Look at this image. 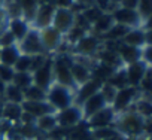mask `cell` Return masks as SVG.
I'll list each match as a JSON object with an SVG mask.
<instances>
[{
  "label": "cell",
  "mask_w": 152,
  "mask_h": 140,
  "mask_svg": "<svg viewBox=\"0 0 152 140\" xmlns=\"http://www.w3.org/2000/svg\"><path fill=\"white\" fill-rule=\"evenodd\" d=\"M23 116V107L21 104H15V103H8L3 101V107H2V119L12 124L14 127H17L21 121Z\"/></svg>",
  "instance_id": "cell-21"
},
{
  "label": "cell",
  "mask_w": 152,
  "mask_h": 140,
  "mask_svg": "<svg viewBox=\"0 0 152 140\" xmlns=\"http://www.w3.org/2000/svg\"><path fill=\"white\" fill-rule=\"evenodd\" d=\"M20 55H21V51H20L17 43L11 45V46L0 48V64L8 66V67H14V64L17 63Z\"/></svg>",
  "instance_id": "cell-24"
},
{
  "label": "cell",
  "mask_w": 152,
  "mask_h": 140,
  "mask_svg": "<svg viewBox=\"0 0 152 140\" xmlns=\"http://www.w3.org/2000/svg\"><path fill=\"white\" fill-rule=\"evenodd\" d=\"M149 69H151V66L145 61H137V63H133L130 66H125V75H127L128 85L139 88L142 79L145 78V75L148 73Z\"/></svg>",
  "instance_id": "cell-14"
},
{
  "label": "cell",
  "mask_w": 152,
  "mask_h": 140,
  "mask_svg": "<svg viewBox=\"0 0 152 140\" xmlns=\"http://www.w3.org/2000/svg\"><path fill=\"white\" fill-rule=\"evenodd\" d=\"M75 3H79V5H84V6H90L94 3V0H75Z\"/></svg>",
  "instance_id": "cell-36"
},
{
  "label": "cell",
  "mask_w": 152,
  "mask_h": 140,
  "mask_svg": "<svg viewBox=\"0 0 152 140\" xmlns=\"http://www.w3.org/2000/svg\"><path fill=\"white\" fill-rule=\"evenodd\" d=\"M136 11L140 15V18L143 20V23L146 26H149L151 17H152V0H139V5H137Z\"/></svg>",
  "instance_id": "cell-29"
},
{
  "label": "cell",
  "mask_w": 152,
  "mask_h": 140,
  "mask_svg": "<svg viewBox=\"0 0 152 140\" xmlns=\"http://www.w3.org/2000/svg\"><path fill=\"white\" fill-rule=\"evenodd\" d=\"M14 75H15V72H14L12 67H8V66L0 64V81H3L5 84H11Z\"/></svg>",
  "instance_id": "cell-33"
},
{
  "label": "cell",
  "mask_w": 152,
  "mask_h": 140,
  "mask_svg": "<svg viewBox=\"0 0 152 140\" xmlns=\"http://www.w3.org/2000/svg\"><path fill=\"white\" fill-rule=\"evenodd\" d=\"M110 14L113 17V21L116 24L124 26V27H128V28H140V27L151 28L149 26H146L143 23V20L140 18V15L134 9H125V8H121V6H115Z\"/></svg>",
  "instance_id": "cell-6"
},
{
  "label": "cell",
  "mask_w": 152,
  "mask_h": 140,
  "mask_svg": "<svg viewBox=\"0 0 152 140\" xmlns=\"http://www.w3.org/2000/svg\"><path fill=\"white\" fill-rule=\"evenodd\" d=\"M54 11H55L54 5H39L37 11H36V15H34L33 21H31V27H34L37 30L49 27L51 23H52Z\"/></svg>",
  "instance_id": "cell-17"
},
{
  "label": "cell",
  "mask_w": 152,
  "mask_h": 140,
  "mask_svg": "<svg viewBox=\"0 0 152 140\" xmlns=\"http://www.w3.org/2000/svg\"><path fill=\"white\" fill-rule=\"evenodd\" d=\"M102 45H103L102 39L93 34L91 31H88L75 45L70 46V55L75 58H82V60H94Z\"/></svg>",
  "instance_id": "cell-2"
},
{
  "label": "cell",
  "mask_w": 152,
  "mask_h": 140,
  "mask_svg": "<svg viewBox=\"0 0 152 140\" xmlns=\"http://www.w3.org/2000/svg\"><path fill=\"white\" fill-rule=\"evenodd\" d=\"M46 103L54 109V112H60L75 104V91L54 82L46 91Z\"/></svg>",
  "instance_id": "cell-3"
},
{
  "label": "cell",
  "mask_w": 152,
  "mask_h": 140,
  "mask_svg": "<svg viewBox=\"0 0 152 140\" xmlns=\"http://www.w3.org/2000/svg\"><path fill=\"white\" fill-rule=\"evenodd\" d=\"M116 54L121 60V64L125 67V66H130L133 63H137V61H143L142 60V55H143V48H136V46H130V45H124L122 42L119 43L118 49H116Z\"/></svg>",
  "instance_id": "cell-16"
},
{
  "label": "cell",
  "mask_w": 152,
  "mask_h": 140,
  "mask_svg": "<svg viewBox=\"0 0 152 140\" xmlns=\"http://www.w3.org/2000/svg\"><path fill=\"white\" fill-rule=\"evenodd\" d=\"M75 20H76V14L72 9L55 8L51 27H54L57 31H60L63 36H66L75 27Z\"/></svg>",
  "instance_id": "cell-9"
},
{
  "label": "cell",
  "mask_w": 152,
  "mask_h": 140,
  "mask_svg": "<svg viewBox=\"0 0 152 140\" xmlns=\"http://www.w3.org/2000/svg\"><path fill=\"white\" fill-rule=\"evenodd\" d=\"M33 78V85L48 91V88L54 84V57H48L45 64L39 67L37 70L31 73Z\"/></svg>",
  "instance_id": "cell-10"
},
{
  "label": "cell",
  "mask_w": 152,
  "mask_h": 140,
  "mask_svg": "<svg viewBox=\"0 0 152 140\" xmlns=\"http://www.w3.org/2000/svg\"><path fill=\"white\" fill-rule=\"evenodd\" d=\"M39 34H40L43 49L48 55H55L61 51L63 43H64V36L60 31H57L54 27H51V26L45 27V28L39 30Z\"/></svg>",
  "instance_id": "cell-8"
},
{
  "label": "cell",
  "mask_w": 152,
  "mask_h": 140,
  "mask_svg": "<svg viewBox=\"0 0 152 140\" xmlns=\"http://www.w3.org/2000/svg\"><path fill=\"white\" fill-rule=\"evenodd\" d=\"M103 14H104V12H102V11H100L99 8H96L94 5L87 6V8L81 12V15H82V17L85 18V21L90 24V28H91V26H93V24H94V23L103 15Z\"/></svg>",
  "instance_id": "cell-30"
},
{
  "label": "cell",
  "mask_w": 152,
  "mask_h": 140,
  "mask_svg": "<svg viewBox=\"0 0 152 140\" xmlns=\"http://www.w3.org/2000/svg\"><path fill=\"white\" fill-rule=\"evenodd\" d=\"M102 85H103V84H100L99 81L90 79V81L85 82L84 85L78 87V88H76V91H75V104L81 106L87 98H90L93 94H96V93L100 90Z\"/></svg>",
  "instance_id": "cell-18"
},
{
  "label": "cell",
  "mask_w": 152,
  "mask_h": 140,
  "mask_svg": "<svg viewBox=\"0 0 152 140\" xmlns=\"http://www.w3.org/2000/svg\"><path fill=\"white\" fill-rule=\"evenodd\" d=\"M149 124L151 119L146 121L133 109H130L127 112L116 115L113 128L127 140H137L149 136Z\"/></svg>",
  "instance_id": "cell-1"
},
{
  "label": "cell",
  "mask_w": 152,
  "mask_h": 140,
  "mask_svg": "<svg viewBox=\"0 0 152 140\" xmlns=\"http://www.w3.org/2000/svg\"><path fill=\"white\" fill-rule=\"evenodd\" d=\"M91 61L93 60H82V58L73 57V63L70 66V73H72L76 88L84 85L90 79H93L91 78Z\"/></svg>",
  "instance_id": "cell-12"
},
{
  "label": "cell",
  "mask_w": 152,
  "mask_h": 140,
  "mask_svg": "<svg viewBox=\"0 0 152 140\" xmlns=\"http://www.w3.org/2000/svg\"><path fill=\"white\" fill-rule=\"evenodd\" d=\"M6 85L8 84H5L3 81H0V98L3 100V96H5V90H6Z\"/></svg>",
  "instance_id": "cell-37"
},
{
  "label": "cell",
  "mask_w": 152,
  "mask_h": 140,
  "mask_svg": "<svg viewBox=\"0 0 152 140\" xmlns=\"http://www.w3.org/2000/svg\"><path fill=\"white\" fill-rule=\"evenodd\" d=\"M34 128L37 130V133L40 136H45L46 137L48 134H51L55 128H58L55 113H46V115H42V116L36 118Z\"/></svg>",
  "instance_id": "cell-20"
},
{
  "label": "cell",
  "mask_w": 152,
  "mask_h": 140,
  "mask_svg": "<svg viewBox=\"0 0 152 140\" xmlns=\"http://www.w3.org/2000/svg\"><path fill=\"white\" fill-rule=\"evenodd\" d=\"M137 5H139V0H119V3L116 6H121V8H125V9H137Z\"/></svg>",
  "instance_id": "cell-34"
},
{
  "label": "cell",
  "mask_w": 152,
  "mask_h": 140,
  "mask_svg": "<svg viewBox=\"0 0 152 140\" xmlns=\"http://www.w3.org/2000/svg\"><path fill=\"white\" fill-rule=\"evenodd\" d=\"M116 119V113L110 106H106L104 109H102L100 112H97L96 115H93L91 118H88L85 122L87 128L90 131L94 130H100V128H107V127H113Z\"/></svg>",
  "instance_id": "cell-11"
},
{
  "label": "cell",
  "mask_w": 152,
  "mask_h": 140,
  "mask_svg": "<svg viewBox=\"0 0 152 140\" xmlns=\"http://www.w3.org/2000/svg\"><path fill=\"white\" fill-rule=\"evenodd\" d=\"M21 107H23V112L31 115L33 118H39L46 113H55L54 109L46 101H23Z\"/></svg>",
  "instance_id": "cell-22"
},
{
  "label": "cell",
  "mask_w": 152,
  "mask_h": 140,
  "mask_svg": "<svg viewBox=\"0 0 152 140\" xmlns=\"http://www.w3.org/2000/svg\"><path fill=\"white\" fill-rule=\"evenodd\" d=\"M55 116H57L58 128L66 130V131L78 127L79 124L84 122V115H82L81 106H78V104H72L60 112H55Z\"/></svg>",
  "instance_id": "cell-5"
},
{
  "label": "cell",
  "mask_w": 152,
  "mask_h": 140,
  "mask_svg": "<svg viewBox=\"0 0 152 140\" xmlns=\"http://www.w3.org/2000/svg\"><path fill=\"white\" fill-rule=\"evenodd\" d=\"M6 28L14 34V37H15V40L18 43V42H21L26 37V34L28 33L31 26H30L28 21H26L23 17H20V18H8Z\"/></svg>",
  "instance_id": "cell-19"
},
{
  "label": "cell",
  "mask_w": 152,
  "mask_h": 140,
  "mask_svg": "<svg viewBox=\"0 0 152 140\" xmlns=\"http://www.w3.org/2000/svg\"><path fill=\"white\" fill-rule=\"evenodd\" d=\"M121 42L124 45H130L136 48H143L146 45H151V28H145V27L130 28Z\"/></svg>",
  "instance_id": "cell-13"
},
{
  "label": "cell",
  "mask_w": 152,
  "mask_h": 140,
  "mask_svg": "<svg viewBox=\"0 0 152 140\" xmlns=\"http://www.w3.org/2000/svg\"><path fill=\"white\" fill-rule=\"evenodd\" d=\"M106 106H109L104 100V97L102 96L100 90L93 94L90 98H87L82 104H81V110H82V115H84V121H87L88 118H91L93 115H96L97 112H100L102 109H104Z\"/></svg>",
  "instance_id": "cell-15"
},
{
  "label": "cell",
  "mask_w": 152,
  "mask_h": 140,
  "mask_svg": "<svg viewBox=\"0 0 152 140\" xmlns=\"http://www.w3.org/2000/svg\"><path fill=\"white\" fill-rule=\"evenodd\" d=\"M30 67H31V57L21 54L12 69L14 72H30Z\"/></svg>",
  "instance_id": "cell-31"
},
{
  "label": "cell",
  "mask_w": 152,
  "mask_h": 140,
  "mask_svg": "<svg viewBox=\"0 0 152 140\" xmlns=\"http://www.w3.org/2000/svg\"><path fill=\"white\" fill-rule=\"evenodd\" d=\"M115 24V21H113V17H112V14H103L93 26H91V28H90V31L93 33V34H96L97 37H103L110 28H112V26Z\"/></svg>",
  "instance_id": "cell-23"
},
{
  "label": "cell",
  "mask_w": 152,
  "mask_h": 140,
  "mask_svg": "<svg viewBox=\"0 0 152 140\" xmlns=\"http://www.w3.org/2000/svg\"><path fill=\"white\" fill-rule=\"evenodd\" d=\"M3 101L15 103V104H23V101H24V93L20 88H17L15 85L8 84L6 85V90H5V96H3Z\"/></svg>",
  "instance_id": "cell-25"
},
{
  "label": "cell",
  "mask_w": 152,
  "mask_h": 140,
  "mask_svg": "<svg viewBox=\"0 0 152 140\" xmlns=\"http://www.w3.org/2000/svg\"><path fill=\"white\" fill-rule=\"evenodd\" d=\"M21 54L24 55H48L43 49V45H42V40H40V34H39V30L31 27L28 30V33L26 34V37L17 43Z\"/></svg>",
  "instance_id": "cell-7"
},
{
  "label": "cell",
  "mask_w": 152,
  "mask_h": 140,
  "mask_svg": "<svg viewBox=\"0 0 152 140\" xmlns=\"http://www.w3.org/2000/svg\"><path fill=\"white\" fill-rule=\"evenodd\" d=\"M12 85H15L17 88H20L21 91L27 90L30 85H33V78L30 72H15L14 78H12Z\"/></svg>",
  "instance_id": "cell-26"
},
{
  "label": "cell",
  "mask_w": 152,
  "mask_h": 140,
  "mask_svg": "<svg viewBox=\"0 0 152 140\" xmlns=\"http://www.w3.org/2000/svg\"><path fill=\"white\" fill-rule=\"evenodd\" d=\"M31 140H48L46 137H43V136H36L34 139H31Z\"/></svg>",
  "instance_id": "cell-38"
},
{
  "label": "cell",
  "mask_w": 152,
  "mask_h": 140,
  "mask_svg": "<svg viewBox=\"0 0 152 140\" xmlns=\"http://www.w3.org/2000/svg\"><path fill=\"white\" fill-rule=\"evenodd\" d=\"M23 93H24V101H46V91L36 85H30Z\"/></svg>",
  "instance_id": "cell-27"
},
{
  "label": "cell",
  "mask_w": 152,
  "mask_h": 140,
  "mask_svg": "<svg viewBox=\"0 0 152 140\" xmlns=\"http://www.w3.org/2000/svg\"><path fill=\"white\" fill-rule=\"evenodd\" d=\"M17 40L14 37V34L5 27L2 31H0V48H5V46H11V45H15Z\"/></svg>",
  "instance_id": "cell-32"
},
{
  "label": "cell",
  "mask_w": 152,
  "mask_h": 140,
  "mask_svg": "<svg viewBox=\"0 0 152 140\" xmlns=\"http://www.w3.org/2000/svg\"><path fill=\"white\" fill-rule=\"evenodd\" d=\"M75 5V0H55L54 6L55 8H64V9H70Z\"/></svg>",
  "instance_id": "cell-35"
},
{
  "label": "cell",
  "mask_w": 152,
  "mask_h": 140,
  "mask_svg": "<svg viewBox=\"0 0 152 140\" xmlns=\"http://www.w3.org/2000/svg\"><path fill=\"white\" fill-rule=\"evenodd\" d=\"M104 84L112 85L115 90H121V88L127 87L128 82H127V75H125V67H119V69H116V70H115V73L110 76V79H109L107 82H104Z\"/></svg>",
  "instance_id": "cell-28"
},
{
  "label": "cell",
  "mask_w": 152,
  "mask_h": 140,
  "mask_svg": "<svg viewBox=\"0 0 152 140\" xmlns=\"http://www.w3.org/2000/svg\"><path fill=\"white\" fill-rule=\"evenodd\" d=\"M140 96H142V94H140L139 88H134V87L127 85V87H124V88H121V90L116 91L110 107L115 110L116 115H118V113H122V112H127V110L133 109L136 100H137Z\"/></svg>",
  "instance_id": "cell-4"
}]
</instances>
